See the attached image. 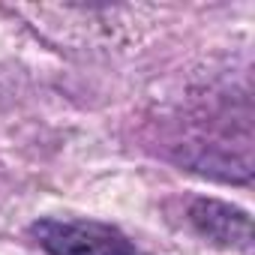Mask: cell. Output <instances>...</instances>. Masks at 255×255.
Returning a JSON list of instances; mask_svg holds the SVG:
<instances>
[{
  "mask_svg": "<svg viewBox=\"0 0 255 255\" xmlns=\"http://www.w3.org/2000/svg\"><path fill=\"white\" fill-rule=\"evenodd\" d=\"M33 237L51 255H138L117 228L102 222L42 219L33 225Z\"/></svg>",
  "mask_w": 255,
  "mask_h": 255,
  "instance_id": "1",
  "label": "cell"
},
{
  "mask_svg": "<svg viewBox=\"0 0 255 255\" xmlns=\"http://www.w3.org/2000/svg\"><path fill=\"white\" fill-rule=\"evenodd\" d=\"M189 216L198 225V231L213 237L216 243H225V246L249 243V216L237 207H228L219 201H195Z\"/></svg>",
  "mask_w": 255,
  "mask_h": 255,
  "instance_id": "2",
  "label": "cell"
}]
</instances>
